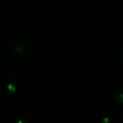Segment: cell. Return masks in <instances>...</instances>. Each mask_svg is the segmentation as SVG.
<instances>
[{"instance_id":"1","label":"cell","mask_w":123,"mask_h":123,"mask_svg":"<svg viewBox=\"0 0 123 123\" xmlns=\"http://www.w3.org/2000/svg\"><path fill=\"white\" fill-rule=\"evenodd\" d=\"M12 52L16 55H20L25 53L27 49V41L24 39H17L12 44Z\"/></svg>"},{"instance_id":"2","label":"cell","mask_w":123,"mask_h":123,"mask_svg":"<svg viewBox=\"0 0 123 123\" xmlns=\"http://www.w3.org/2000/svg\"><path fill=\"white\" fill-rule=\"evenodd\" d=\"M123 93V88L120 87V86H116V87L112 88L110 91V95H111V97L112 99H114L117 95L119 94H122Z\"/></svg>"},{"instance_id":"3","label":"cell","mask_w":123,"mask_h":123,"mask_svg":"<svg viewBox=\"0 0 123 123\" xmlns=\"http://www.w3.org/2000/svg\"><path fill=\"white\" fill-rule=\"evenodd\" d=\"M102 123H117V120L114 117H105L102 119Z\"/></svg>"},{"instance_id":"4","label":"cell","mask_w":123,"mask_h":123,"mask_svg":"<svg viewBox=\"0 0 123 123\" xmlns=\"http://www.w3.org/2000/svg\"><path fill=\"white\" fill-rule=\"evenodd\" d=\"M113 100H115L116 102H117V103H119V104H122V103H123V93H122V94L117 95V96H116V97L114 98Z\"/></svg>"},{"instance_id":"5","label":"cell","mask_w":123,"mask_h":123,"mask_svg":"<svg viewBox=\"0 0 123 123\" xmlns=\"http://www.w3.org/2000/svg\"><path fill=\"white\" fill-rule=\"evenodd\" d=\"M8 91H9L10 94H13V93H14L15 87L13 86V85H9V86H8Z\"/></svg>"},{"instance_id":"6","label":"cell","mask_w":123,"mask_h":123,"mask_svg":"<svg viewBox=\"0 0 123 123\" xmlns=\"http://www.w3.org/2000/svg\"><path fill=\"white\" fill-rule=\"evenodd\" d=\"M122 119H123V113H122Z\"/></svg>"}]
</instances>
